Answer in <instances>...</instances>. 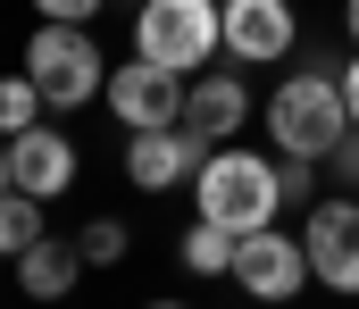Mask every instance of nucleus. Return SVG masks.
<instances>
[{"instance_id":"4","label":"nucleus","mask_w":359,"mask_h":309,"mask_svg":"<svg viewBox=\"0 0 359 309\" xmlns=\"http://www.w3.org/2000/svg\"><path fill=\"white\" fill-rule=\"evenodd\" d=\"M25 76L42 84V101H50V109H84L92 92L109 84L92 34H84V25H67V17H42V34L25 42Z\"/></svg>"},{"instance_id":"10","label":"nucleus","mask_w":359,"mask_h":309,"mask_svg":"<svg viewBox=\"0 0 359 309\" xmlns=\"http://www.w3.org/2000/svg\"><path fill=\"white\" fill-rule=\"evenodd\" d=\"M226 50L268 67L292 50V0H226Z\"/></svg>"},{"instance_id":"7","label":"nucleus","mask_w":359,"mask_h":309,"mask_svg":"<svg viewBox=\"0 0 359 309\" xmlns=\"http://www.w3.org/2000/svg\"><path fill=\"white\" fill-rule=\"evenodd\" d=\"M234 284H243L251 301H292V293L309 284V242H292V234H276V226H251V234L234 242Z\"/></svg>"},{"instance_id":"17","label":"nucleus","mask_w":359,"mask_h":309,"mask_svg":"<svg viewBox=\"0 0 359 309\" xmlns=\"http://www.w3.org/2000/svg\"><path fill=\"white\" fill-rule=\"evenodd\" d=\"M326 167H334V184H359V117H351V134L326 151Z\"/></svg>"},{"instance_id":"20","label":"nucleus","mask_w":359,"mask_h":309,"mask_svg":"<svg viewBox=\"0 0 359 309\" xmlns=\"http://www.w3.org/2000/svg\"><path fill=\"white\" fill-rule=\"evenodd\" d=\"M8 184H17V167H8V134H0V193H8Z\"/></svg>"},{"instance_id":"13","label":"nucleus","mask_w":359,"mask_h":309,"mask_svg":"<svg viewBox=\"0 0 359 309\" xmlns=\"http://www.w3.org/2000/svg\"><path fill=\"white\" fill-rule=\"evenodd\" d=\"M234 226H217V217H192V234H184V268L192 276H234Z\"/></svg>"},{"instance_id":"21","label":"nucleus","mask_w":359,"mask_h":309,"mask_svg":"<svg viewBox=\"0 0 359 309\" xmlns=\"http://www.w3.org/2000/svg\"><path fill=\"white\" fill-rule=\"evenodd\" d=\"M343 25H351V42H359V0H343Z\"/></svg>"},{"instance_id":"12","label":"nucleus","mask_w":359,"mask_h":309,"mask_svg":"<svg viewBox=\"0 0 359 309\" xmlns=\"http://www.w3.org/2000/svg\"><path fill=\"white\" fill-rule=\"evenodd\" d=\"M76 268H84V251H67V242H50V234L17 251V284H25L34 301H59V293L76 284Z\"/></svg>"},{"instance_id":"15","label":"nucleus","mask_w":359,"mask_h":309,"mask_svg":"<svg viewBox=\"0 0 359 309\" xmlns=\"http://www.w3.org/2000/svg\"><path fill=\"white\" fill-rule=\"evenodd\" d=\"M42 84L34 76H0V134H25V125H42Z\"/></svg>"},{"instance_id":"14","label":"nucleus","mask_w":359,"mask_h":309,"mask_svg":"<svg viewBox=\"0 0 359 309\" xmlns=\"http://www.w3.org/2000/svg\"><path fill=\"white\" fill-rule=\"evenodd\" d=\"M25 242H42V193L8 184L0 193V251H25Z\"/></svg>"},{"instance_id":"3","label":"nucleus","mask_w":359,"mask_h":309,"mask_svg":"<svg viewBox=\"0 0 359 309\" xmlns=\"http://www.w3.org/2000/svg\"><path fill=\"white\" fill-rule=\"evenodd\" d=\"M134 50L159 67H209V50H226V0H142L134 8Z\"/></svg>"},{"instance_id":"6","label":"nucleus","mask_w":359,"mask_h":309,"mask_svg":"<svg viewBox=\"0 0 359 309\" xmlns=\"http://www.w3.org/2000/svg\"><path fill=\"white\" fill-rule=\"evenodd\" d=\"M100 101L117 109V117H126V134H134V125H176V117H184V101H192V84H184V67L126 59V67H109Z\"/></svg>"},{"instance_id":"18","label":"nucleus","mask_w":359,"mask_h":309,"mask_svg":"<svg viewBox=\"0 0 359 309\" xmlns=\"http://www.w3.org/2000/svg\"><path fill=\"white\" fill-rule=\"evenodd\" d=\"M34 8H42V17H67V25H92V17H100V0H34Z\"/></svg>"},{"instance_id":"16","label":"nucleus","mask_w":359,"mask_h":309,"mask_svg":"<svg viewBox=\"0 0 359 309\" xmlns=\"http://www.w3.org/2000/svg\"><path fill=\"white\" fill-rule=\"evenodd\" d=\"M126 242H134V234H126V217H92L84 234H76L84 268H117V259H126Z\"/></svg>"},{"instance_id":"8","label":"nucleus","mask_w":359,"mask_h":309,"mask_svg":"<svg viewBox=\"0 0 359 309\" xmlns=\"http://www.w3.org/2000/svg\"><path fill=\"white\" fill-rule=\"evenodd\" d=\"M309 276L326 293H359V201H309Z\"/></svg>"},{"instance_id":"9","label":"nucleus","mask_w":359,"mask_h":309,"mask_svg":"<svg viewBox=\"0 0 359 309\" xmlns=\"http://www.w3.org/2000/svg\"><path fill=\"white\" fill-rule=\"evenodd\" d=\"M8 167H17L25 193L59 201V193L76 184V142H67L59 125H25V134H8Z\"/></svg>"},{"instance_id":"11","label":"nucleus","mask_w":359,"mask_h":309,"mask_svg":"<svg viewBox=\"0 0 359 309\" xmlns=\"http://www.w3.org/2000/svg\"><path fill=\"white\" fill-rule=\"evenodd\" d=\"M251 117V92H243V76H201L192 84V101H184V125H201L209 142H234V125Z\"/></svg>"},{"instance_id":"2","label":"nucleus","mask_w":359,"mask_h":309,"mask_svg":"<svg viewBox=\"0 0 359 309\" xmlns=\"http://www.w3.org/2000/svg\"><path fill=\"white\" fill-rule=\"evenodd\" d=\"M268 134H276V151H292V159H326V151L351 134L343 76H326V67H292V76L276 84V101H268Z\"/></svg>"},{"instance_id":"1","label":"nucleus","mask_w":359,"mask_h":309,"mask_svg":"<svg viewBox=\"0 0 359 309\" xmlns=\"http://www.w3.org/2000/svg\"><path fill=\"white\" fill-rule=\"evenodd\" d=\"M192 201H201V217L251 234V226H276V217H284L292 184H284V159H259V151L217 142V151L201 159V176H192Z\"/></svg>"},{"instance_id":"19","label":"nucleus","mask_w":359,"mask_h":309,"mask_svg":"<svg viewBox=\"0 0 359 309\" xmlns=\"http://www.w3.org/2000/svg\"><path fill=\"white\" fill-rule=\"evenodd\" d=\"M343 101H351V117H359V50H351V67H343Z\"/></svg>"},{"instance_id":"5","label":"nucleus","mask_w":359,"mask_h":309,"mask_svg":"<svg viewBox=\"0 0 359 309\" xmlns=\"http://www.w3.org/2000/svg\"><path fill=\"white\" fill-rule=\"evenodd\" d=\"M217 142L201 134V125H134V142H126V184L134 193H176V184H192L201 176V159H209Z\"/></svg>"}]
</instances>
